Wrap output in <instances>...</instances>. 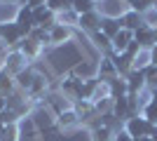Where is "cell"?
<instances>
[{
  "label": "cell",
  "instance_id": "obj_24",
  "mask_svg": "<svg viewBox=\"0 0 157 141\" xmlns=\"http://www.w3.org/2000/svg\"><path fill=\"white\" fill-rule=\"evenodd\" d=\"M94 141H110V127L108 125H98L94 129Z\"/></svg>",
  "mask_w": 157,
  "mask_h": 141
},
{
  "label": "cell",
  "instance_id": "obj_7",
  "mask_svg": "<svg viewBox=\"0 0 157 141\" xmlns=\"http://www.w3.org/2000/svg\"><path fill=\"white\" fill-rule=\"evenodd\" d=\"M124 78H127V87H129L131 96H136L138 92H143V89H145V75H143V71H131V73H127Z\"/></svg>",
  "mask_w": 157,
  "mask_h": 141
},
{
  "label": "cell",
  "instance_id": "obj_28",
  "mask_svg": "<svg viewBox=\"0 0 157 141\" xmlns=\"http://www.w3.org/2000/svg\"><path fill=\"white\" fill-rule=\"evenodd\" d=\"M115 141H134V139H131V136H129V134H127L124 129H122V132H120V134H117V136H115Z\"/></svg>",
  "mask_w": 157,
  "mask_h": 141
},
{
  "label": "cell",
  "instance_id": "obj_25",
  "mask_svg": "<svg viewBox=\"0 0 157 141\" xmlns=\"http://www.w3.org/2000/svg\"><path fill=\"white\" fill-rule=\"evenodd\" d=\"M12 89V80H10V73L7 71H0V92L7 96V92Z\"/></svg>",
  "mask_w": 157,
  "mask_h": 141
},
{
  "label": "cell",
  "instance_id": "obj_6",
  "mask_svg": "<svg viewBox=\"0 0 157 141\" xmlns=\"http://www.w3.org/2000/svg\"><path fill=\"white\" fill-rule=\"evenodd\" d=\"M113 68H115L120 75L131 73V71H134V57H129L127 52H122V54L113 52Z\"/></svg>",
  "mask_w": 157,
  "mask_h": 141
},
{
  "label": "cell",
  "instance_id": "obj_8",
  "mask_svg": "<svg viewBox=\"0 0 157 141\" xmlns=\"http://www.w3.org/2000/svg\"><path fill=\"white\" fill-rule=\"evenodd\" d=\"M134 40L143 47V49H150V47L155 45V28H150V26L143 24L138 31H134Z\"/></svg>",
  "mask_w": 157,
  "mask_h": 141
},
{
  "label": "cell",
  "instance_id": "obj_19",
  "mask_svg": "<svg viewBox=\"0 0 157 141\" xmlns=\"http://www.w3.org/2000/svg\"><path fill=\"white\" fill-rule=\"evenodd\" d=\"M47 10H52L54 14L56 12H71L73 10V0H47Z\"/></svg>",
  "mask_w": 157,
  "mask_h": 141
},
{
  "label": "cell",
  "instance_id": "obj_15",
  "mask_svg": "<svg viewBox=\"0 0 157 141\" xmlns=\"http://www.w3.org/2000/svg\"><path fill=\"white\" fill-rule=\"evenodd\" d=\"M19 54H24V59H33L38 54V42L31 40V38H24L19 42Z\"/></svg>",
  "mask_w": 157,
  "mask_h": 141
},
{
  "label": "cell",
  "instance_id": "obj_17",
  "mask_svg": "<svg viewBox=\"0 0 157 141\" xmlns=\"http://www.w3.org/2000/svg\"><path fill=\"white\" fill-rule=\"evenodd\" d=\"M35 78H38V75L33 73L31 68H26V71H19V73H17V82H19V87H24V89H31L33 82H35Z\"/></svg>",
  "mask_w": 157,
  "mask_h": 141
},
{
  "label": "cell",
  "instance_id": "obj_35",
  "mask_svg": "<svg viewBox=\"0 0 157 141\" xmlns=\"http://www.w3.org/2000/svg\"><path fill=\"white\" fill-rule=\"evenodd\" d=\"M94 2H98V0H94Z\"/></svg>",
  "mask_w": 157,
  "mask_h": 141
},
{
  "label": "cell",
  "instance_id": "obj_12",
  "mask_svg": "<svg viewBox=\"0 0 157 141\" xmlns=\"http://www.w3.org/2000/svg\"><path fill=\"white\" fill-rule=\"evenodd\" d=\"M131 40H134V33H131V31H127V28H122V31H120V33L113 38V52L122 54Z\"/></svg>",
  "mask_w": 157,
  "mask_h": 141
},
{
  "label": "cell",
  "instance_id": "obj_27",
  "mask_svg": "<svg viewBox=\"0 0 157 141\" xmlns=\"http://www.w3.org/2000/svg\"><path fill=\"white\" fill-rule=\"evenodd\" d=\"M26 5L31 7V10H35V7H42V5H47V0H26Z\"/></svg>",
  "mask_w": 157,
  "mask_h": 141
},
{
  "label": "cell",
  "instance_id": "obj_31",
  "mask_svg": "<svg viewBox=\"0 0 157 141\" xmlns=\"http://www.w3.org/2000/svg\"><path fill=\"white\" fill-rule=\"evenodd\" d=\"M136 141H152V136H141V139H136Z\"/></svg>",
  "mask_w": 157,
  "mask_h": 141
},
{
  "label": "cell",
  "instance_id": "obj_22",
  "mask_svg": "<svg viewBox=\"0 0 157 141\" xmlns=\"http://www.w3.org/2000/svg\"><path fill=\"white\" fill-rule=\"evenodd\" d=\"M143 75H145V87H152L157 92V66L150 64V66L143 71Z\"/></svg>",
  "mask_w": 157,
  "mask_h": 141
},
{
  "label": "cell",
  "instance_id": "obj_18",
  "mask_svg": "<svg viewBox=\"0 0 157 141\" xmlns=\"http://www.w3.org/2000/svg\"><path fill=\"white\" fill-rule=\"evenodd\" d=\"M150 49H141V52L134 57V71H145V68L150 66Z\"/></svg>",
  "mask_w": 157,
  "mask_h": 141
},
{
  "label": "cell",
  "instance_id": "obj_2",
  "mask_svg": "<svg viewBox=\"0 0 157 141\" xmlns=\"http://www.w3.org/2000/svg\"><path fill=\"white\" fill-rule=\"evenodd\" d=\"M33 21H35V28H45V31H52V28L59 24V21L54 19V12L47 10V5L33 10Z\"/></svg>",
  "mask_w": 157,
  "mask_h": 141
},
{
  "label": "cell",
  "instance_id": "obj_3",
  "mask_svg": "<svg viewBox=\"0 0 157 141\" xmlns=\"http://www.w3.org/2000/svg\"><path fill=\"white\" fill-rule=\"evenodd\" d=\"M14 24L21 28V33H24V38H28L31 35V31L35 28V21H33V10L28 5H21L19 12H17V19H14Z\"/></svg>",
  "mask_w": 157,
  "mask_h": 141
},
{
  "label": "cell",
  "instance_id": "obj_21",
  "mask_svg": "<svg viewBox=\"0 0 157 141\" xmlns=\"http://www.w3.org/2000/svg\"><path fill=\"white\" fill-rule=\"evenodd\" d=\"M92 38H94V45H96V47H101V49H105V52H110V49H113V40H110L105 33H101V31H94Z\"/></svg>",
  "mask_w": 157,
  "mask_h": 141
},
{
  "label": "cell",
  "instance_id": "obj_30",
  "mask_svg": "<svg viewBox=\"0 0 157 141\" xmlns=\"http://www.w3.org/2000/svg\"><path fill=\"white\" fill-rule=\"evenodd\" d=\"M5 108H7V96H5L2 92H0V113H2Z\"/></svg>",
  "mask_w": 157,
  "mask_h": 141
},
{
  "label": "cell",
  "instance_id": "obj_32",
  "mask_svg": "<svg viewBox=\"0 0 157 141\" xmlns=\"http://www.w3.org/2000/svg\"><path fill=\"white\" fill-rule=\"evenodd\" d=\"M152 141H157V125H155V129H152Z\"/></svg>",
  "mask_w": 157,
  "mask_h": 141
},
{
  "label": "cell",
  "instance_id": "obj_33",
  "mask_svg": "<svg viewBox=\"0 0 157 141\" xmlns=\"http://www.w3.org/2000/svg\"><path fill=\"white\" fill-rule=\"evenodd\" d=\"M155 45H157V28H155Z\"/></svg>",
  "mask_w": 157,
  "mask_h": 141
},
{
  "label": "cell",
  "instance_id": "obj_14",
  "mask_svg": "<svg viewBox=\"0 0 157 141\" xmlns=\"http://www.w3.org/2000/svg\"><path fill=\"white\" fill-rule=\"evenodd\" d=\"M127 2V10H134L138 14H145L148 10L155 7V0H124Z\"/></svg>",
  "mask_w": 157,
  "mask_h": 141
},
{
  "label": "cell",
  "instance_id": "obj_16",
  "mask_svg": "<svg viewBox=\"0 0 157 141\" xmlns=\"http://www.w3.org/2000/svg\"><path fill=\"white\" fill-rule=\"evenodd\" d=\"M73 12L82 17L87 12H96V2L94 0H73Z\"/></svg>",
  "mask_w": 157,
  "mask_h": 141
},
{
  "label": "cell",
  "instance_id": "obj_34",
  "mask_svg": "<svg viewBox=\"0 0 157 141\" xmlns=\"http://www.w3.org/2000/svg\"><path fill=\"white\" fill-rule=\"evenodd\" d=\"M19 2H21V5H26V0H19Z\"/></svg>",
  "mask_w": 157,
  "mask_h": 141
},
{
  "label": "cell",
  "instance_id": "obj_26",
  "mask_svg": "<svg viewBox=\"0 0 157 141\" xmlns=\"http://www.w3.org/2000/svg\"><path fill=\"white\" fill-rule=\"evenodd\" d=\"M141 49H143V47L138 45V42H136V40H131V42H129V45H127V49H124V52H127V54H129V57H136V54H138V52H141Z\"/></svg>",
  "mask_w": 157,
  "mask_h": 141
},
{
  "label": "cell",
  "instance_id": "obj_29",
  "mask_svg": "<svg viewBox=\"0 0 157 141\" xmlns=\"http://www.w3.org/2000/svg\"><path fill=\"white\" fill-rule=\"evenodd\" d=\"M150 61L157 66V45H152V47H150Z\"/></svg>",
  "mask_w": 157,
  "mask_h": 141
},
{
  "label": "cell",
  "instance_id": "obj_1",
  "mask_svg": "<svg viewBox=\"0 0 157 141\" xmlns=\"http://www.w3.org/2000/svg\"><path fill=\"white\" fill-rule=\"evenodd\" d=\"M152 129H155V125H152L150 120H145L143 115H141V118H138V115H131L129 120H127V125H124V132L134 141L141 139V136H152Z\"/></svg>",
  "mask_w": 157,
  "mask_h": 141
},
{
  "label": "cell",
  "instance_id": "obj_13",
  "mask_svg": "<svg viewBox=\"0 0 157 141\" xmlns=\"http://www.w3.org/2000/svg\"><path fill=\"white\" fill-rule=\"evenodd\" d=\"M71 38V28H68V24H56V26L49 31V42L52 45H59V42L68 40Z\"/></svg>",
  "mask_w": 157,
  "mask_h": 141
},
{
  "label": "cell",
  "instance_id": "obj_20",
  "mask_svg": "<svg viewBox=\"0 0 157 141\" xmlns=\"http://www.w3.org/2000/svg\"><path fill=\"white\" fill-rule=\"evenodd\" d=\"M143 118L150 120L152 125H157V96H152V99L143 106Z\"/></svg>",
  "mask_w": 157,
  "mask_h": 141
},
{
  "label": "cell",
  "instance_id": "obj_5",
  "mask_svg": "<svg viewBox=\"0 0 157 141\" xmlns=\"http://www.w3.org/2000/svg\"><path fill=\"white\" fill-rule=\"evenodd\" d=\"M122 28H124V26H122V17H101V26H98V31L105 33L110 40L122 31Z\"/></svg>",
  "mask_w": 157,
  "mask_h": 141
},
{
  "label": "cell",
  "instance_id": "obj_4",
  "mask_svg": "<svg viewBox=\"0 0 157 141\" xmlns=\"http://www.w3.org/2000/svg\"><path fill=\"white\" fill-rule=\"evenodd\" d=\"M0 38H2V42H7V45H19L21 40H24V33H21V28L17 26V24H5V21H0Z\"/></svg>",
  "mask_w": 157,
  "mask_h": 141
},
{
  "label": "cell",
  "instance_id": "obj_23",
  "mask_svg": "<svg viewBox=\"0 0 157 141\" xmlns=\"http://www.w3.org/2000/svg\"><path fill=\"white\" fill-rule=\"evenodd\" d=\"M75 122H78V113H75V111L68 108V111H61V113H59V125L71 127V125H75Z\"/></svg>",
  "mask_w": 157,
  "mask_h": 141
},
{
  "label": "cell",
  "instance_id": "obj_11",
  "mask_svg": "<svg viewBox=\"0 0 157 141\" xmlns=\"http://www.w3.org/2000/svg\"><path fill=\"white\" fill-rule=\"evenodd\" d=\"M105 87H108V92H110V99H120V96H127V94H129L127 80H120V78H110Z\"/></svg>",
  "mask_w": 157,
  "mask_h": 141
},
{
  "label": "cell",
  "instance_id": "obj_9",
  "mask_svg": "<svg viewBox=\"0 0 157 141\" xmlns=\"http://www.w3.org/2000/svg\"><path fill=\"white\" fill-rule=\"evenodd\" d=\"M78 26L82 28V31H87V33H94V31H98V26H101V14L98 12L82 14V17H78Z\"/></svg>",
  "mask_w": 157,
  "mask_h": 141
},
{
  "label": "cell",
  "instance_id": "obj_10",
  "mask_svg": "<svg viewBox=\"0 0 157 141\" xmlns=\"http://www.w3.org/2000/svg\"><path fill=\"white\" fill-rule=\"evenodd\" d=\"M122 26L127 28V31H138V28L143 26V14H138V12H134V10H127L124 14H122Z\"/></svg>",
  "mask_w": 157,
  "mask_h": 141
}]
</instances>
